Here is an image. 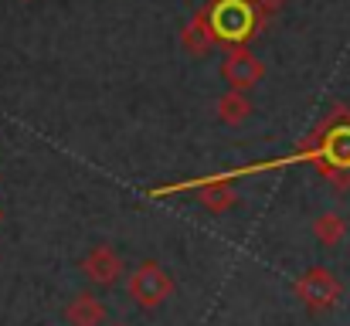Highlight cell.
Returning <instances> with one entry per match:
<instances>
[{"instance_id": "cell-1", "label": "cell", "mask_w": 350, "mask_h": 326, "mask_svg": "<svg viewBox=\"0 0 350 326\" xmlns=\"http://www.w3.org/2000/svg\"><path fill=\"white\" fill-rule=\"evenodd\" d=\"M286 163H310L317 174L337 187L350 191V106H334L296 146Z\"/></svg>"}, {"instance_id": "cell-2", "label": "cell", "mask_w": 350, "mask_h": 326, "mask_svg": "<svg viewBox=\"0 0 350 326\" xmlns=\"http://www.w3.org/2000/svg\"><path fill=\"white\" fill-rule=\"evenodd\" d=\"M211 34L225 48H241L262 31V14L252 0H208L201 7Z\"/></svg>"}, {"instance_id": "cell-3", "label": "cell", "mask_w": 350, "mask_h": 326, "mask_svg": "<svg viewBox=\"0 0 350 326\" xmlns=\"http://www.w3.org/2000/svg\"><path fill=\"white\" fill-rule=\"evenodd\" d=\"M293 293L313 316H323V313H334L340 306L344 286L327 265H313L293 282Z\"/></svg>"}, {"instance_id": "cell-4", "label": "cell", "mask_w": 350, "mask_h": 326, "mask_svg": "<svg viewBox=\"0 0 350 326\" xmlns=\"http://www.w3.org/2000/svg\"><path fill=\"white\" fill-rule=\"evenodd\" d=\"M126 293H129V299H133L139 310H157V306H163V303L174 296V279H170V272H167L160 262L146 258V262H139V265L129 272Z\"/></svg>"}, {"instance_id": "cell-5", "label": "cell", "mask_w": 350, "mask_h": 326, "mask_svg": "<svg viewBox=\"0 0 350 326\" xmlns=\"http://www.w3.org/2000/svg\"><path fill=\"white\" fill-rule=\"evenodd\" d=\"M221 79L228 82V89L248 96V92L258 89V82L265 79V65L258 62V55L248 51V44L228 48V55H225V62H221Z\"/></svg>"}, {"instance_id": "cell-6", "label": "cell", "mask_w": 350, "mask_h": 326, "mask_svg": "<svg viewBox=\"0 0 350 326\" xmlns=\"http://www.w3.org/2000/svg\"><path fill=\"white\" fill-rule=\"evenodd\" d=\"M79 272H82L92 286H99V289H113L119 279H122L126 265H122V255H119L116 248L103 241V245H92V248L82 255Z\"/></svg>"}, {"instance_id": "cell-7", "label": "cell", "mask_w": 350, "mask_h": 326, "mask_svg": "<svg viewBox=\"0 0 350 326\" xmlns=\"http://www.w3.org/2000/svg\"><path fill=\"white\" fill-rule=\"evenodd\" d=\"M232 180H234L232 174H215V177L191 180L187 187L194 191V198H198V204H201L204 211H211V215H225V211H232L234 201H238V191H234Z\"/></svg>"}, {"instance_id": "cell-8", "label": "cell", "mask_w": 350, "mask_h": 326, "mask_svg": "<svg viewBox=\"0 0 350 326\" xmlns=\"http://www.w3.org/2000/svg\"><path fill=\"white\" fill-rule=\"evenodd\" d=\"M106 303L96 293H79L65 306V323L68 326H103L106 323Z\"/></svg>"}, {"instance_id": "cell-9", "label": "cell", "mask_w": 350, "mask_h": 326, "mask_svg": "<svg viewBox=\"0 0 350 326\" xmlns=\"http://www.w3.org/2000/svg\"><path fill=\"white\" fill-rule=\"evenodd\" d=\"M180 44H184V51H187L191 58H204V55H208V51L218 44L201 10H198V14H194V17H191V21L180 27Z\"/></svg>"}, {"instance_id": "cell-10", "label": "cell", "mask_w": 350, "mask_h": 326, "mask_svg": "<svg viewBox=\"0 0 350 326\" xmlns=\"http://www.w3.org/2000/svg\"><path fill=\"white\" fill-rule=\"evenodd\" d=\"M313 238H317L323 248H337V245L347 238V217L337 215V211L317 215L313 217Z\"/></svg>"}, {"instance_id": "cell-11", "label": "cell", "mask_w": 350, "mask_h": 326, "mask_svg": "<svg viewBox=\"0 0 350 326\" xmlns=\"http://www.w3.org/2000/svg\"><path fill=\"white\" fill-rule=\"evenodd\" d=\"M252 109L255 106H252V99H248L245 92L228 89V92L218 99V109H215V112H218V119H221L225 126H241V122L252 116Z\"/></svg>"}, {"instance_id": "cell-12", "label": "cell", "mask_w": 350, "mask_h": 326, "mask_svg": "<svg viewBox=\"0 0 350 326\" xmlns=\"http://www.w3.org/2000/svg\"><path fill=\"white\" fill-rule=\"evenodd\" d=\"M252 3H255V10L262 14V21H269V17H275V14H279L289 0H252Z\"/></svg>"}, {"instance_id": "cell-13", "label": "cell", "mask_w": 350, "mask_h": 326, "mask_svg": "<svg viewBox=\"0 0 350 326\" xmlns=\"http://www.w3.org/2000/svg\"><path fill=\"white\" fill-rule=\"evenodd\" d=\"M0 224H3V208H0Z\"/></svg>"}, {"instance_id": "cell-14", "label": "cell", "mask_w": 350, "mask_h": 326, "mask_svg": "<svg viewBox=\"0 0 350 326\" xmlns=\"http://www.w3.org/2000/svg\"><path fill=\"white\" fill-rule=\"evenodd\" d=\"M113 326H126V323H113Z\"/></svg>"}, {"instance_id": "cell-15", "label": "cell", "mask_w": 350, "mask_h": 326, "mask_svg": "<svg viewBox=\"0 0 350 326\" xmlns=\"http://www.w3.org/2000/svg\"><path fill=\"white\" fill-rule=\"evenodd\" d=\"M21 3H31V0H21Z\"/></svg>"}]
</instances>
